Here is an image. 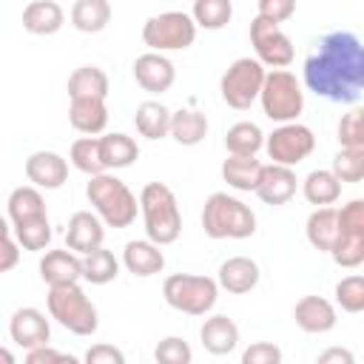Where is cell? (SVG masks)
I'll use <instances>...</instances> for the list:
<instances>
[{
    "mask_svg": "<svg viewBox=\"0 0 364 364\" xmlns=\"http://www.w3.org/2000/svg\"><path fill=\"white\" fill-rule=\"evenodd\" d=\"M262 80H264V65L253 57H239L222 74V82H219L222 100L236 111H247L259 100Z\"/></svg>",
    "mask_w": 364,
    "mask_h": 364,
    "instance_id": "cell-9",
    "label": "cell"
},
{
    "mask_svg": "<svg viewBox=\"0 0 364 364\" xmlns=\"http://www.w3.org/2000/svg\"><path fill=\"white\" fill-rule=\"evenodd\" d=\"M14 236H17V245L23 250H46L48 242H51V225H48V216H34V219H26V222H17L14 225Z\"/></svg>",
    "mask_w": 364,
    "mask_h": 364,
    "instance_id": "cell-36",
    "label": "cell"
},
{
    "mask_svg": "<svg viewBox=\"0 0 364 364\" xmlns=\"http://www.w3.org/2000/svg\"><path fill=\"white\" fill-rule=\"evenodd\" d=\"M196 40V23L185 11H162L145 20L142 26V43L151 51H182L193 46Z\"/></svg>",
    "mask_w": 364,
    "mask_h": 364,
    "instance_id": "cell-8",
    "label": "cell"
},
{
    "mask_svg": "<svg viewBox=\"0 0 364 364\" xmlns=\"http://www.w3.org/2000/svg\"><path fill=\"white\" fill-rule=\"evenodd\" d=\"M154 358H156V364H191L193 353H191V347H188L185 338L168 336V338H162V341L156 344Z\"/></svg>",
    "mask_w": 364,
    "mask_h": 364,
    "instance_id": "cell-42",
    "label": "cell"
},
{
    "mask_svg": "<svg viewBox=\"0 0 364 364\" xmlns=\"http://www.w3.org/2000/svg\"><path fill=\"white\" fill-rule=\"evenodd\" d=\"M202 228L210 239H247L256 233V213L236 196L216 191L205 199Z\"/></svg>",
    "mask_w": 364,
    "mask_h": 364,
    "instance_id": "cell-4",
    "label": "cell"
},
{
    "mask_svg": "<svg viewBox=\"0 0 364 364\" xmlns=\"http://www.w3.org/2000/svg\"><path fill=\"white\" fill-rule=\"evenodd\" d=\"M364 111L361 108H350L341 119H338V142L341 148H364Z\"/></svg>",
    "mask_w": 364,
    "mask_h": 364,
    "instance_id": "cell-41",
    "label": "cell"
},
{
    "mask_svg": "<svg viewBox=\"0 0 364 364\" xmlns=\"http://www.w3.org/2000/svg\"><path fill=\"white\" fill-rule=\"evenodd\" d=\"M26 176H28V182L34 188L57 191L68 179V162L54 151H34L26 159Z\"/></svg>",
    "mask_w": 364,
    "mask_h": 364,
    "instance_id": "cell-15",
    "label": "cell"
},
{
    "mask_svg": "<svg viewBox=\"0 0 364 364\" xmlns=\"http://www.w3.org/2000/svg\"><path fill=\"white\" fill-rule=\"evenodd\" d=\"M9 333H11V341L17 347L31 350V347L48 344L51 324H48L46 313H40L37 307H20V310H14V316L9 321Z\"/></svg>",
    "mask_w": 364,
    "mask_h": 364,
    "instance_id": "cell-13",
    "label": "cell"
},
{
    "mask_svg": "<svg viewBox=\"0 0 364 364\" xmlns=\"http://www.w3.org/2000/svg\"><path fill=\"white\" fill-rule=\"evenodd\" d=\"M330 256L338 267H347V270L358 267L364 262V233H336Z\"/></svg>",
    "mask_w": 364,
    "mask_h": 364,
    "instance_id": "cell-38",
    "label": "cell"
},
{
    "mask_svg": "<svg viewBox=\"0 0 364 364\" xmlns=\"http://www.w3.org/2000/svg\"><path fill=\"white\" fill-rule=\"evenodd\" d=\"M134 125L145 139H162V136H168V128H171V111L162 102L145 100L136 105Z\"/></svg>",
    "mask_w": 364,
    "mask_h": 364,
    "instance_id": "cell-29",
    "label": "cell"
},
{
    "mask_svg": "<svg viewBox=\"0 0 364 364\" xmlns=\"http://www.w3.org/2000/svg\"><path fill=\"white\" fill-rule=\"evenodd\" d=\"M17 262H20V245H17V242H11L9 236H6V239H0V273L11 270Z\"/></svg>",
    "mask_w": 364,
    "mask_h": 364,
    "instance_id": "cell-48",
    "label": "cell"
},
{
    "mask_svg": "<svg viewBox=\"0 0 364 364\" xmlns=\"http://www.w3.org/2000/svg\"><path fill=\"white\" fill-rule=\"evenodd\" d=\"M336 301L347 313H361L364 310V276H358V273L344 276L336 284Z\"/></svg>",
    "mask_w": 364,
    "mask_h": 364,
    "instance_id": "cell-40",
    "label": "cell"
},
{
    "mask_svg": "<svg viewBox=\"0 0 364 364\" xmlns=\"http://www.w3.org/2000/svg\"><path fill=\"white\" fill-rule=\"evenodd\" d=\"M259 3V17L270 23H284L296 14V0H256Z\"/></svg>",
    "mask_w": 364,
    "mask_h": 364,
    "instance_id": "cell-45",
    "label": "cell"
},
{
    "mask_svg": "<svg viewBox=\"0 0 364 364\" xmlns=\"http://www.w3.org/2000/svg\"><path fill=\"white\" fill-rule=\"evenodd\" d=\"M293 318L304 333H330L336 327V307L321 296H304L293 307Z\"/></svg>",
    "mask_w": 364,
    "mask_h": 364,
    "instance_id": "cell-19",
    "label": "cell"
},
{
    "mask_svg": "<svg viewBox=\"0 0 364 364\" xmlns=\"http://www.w3.org/2000/svg\"><path fill=\"white\" fill-rule=\"evenodd\" d=\"M119 276V262L111 250H105L102 245L88 250L82 256V279L91 282V284H108Z\"/></svg>",
    "mask_w": 364,
    "mask_h": 364,
    "instance_id": "cell-33",
    "label": "cell"
},
{
    "mask_svg": "<svg viewBox=\"0 0 364 364\" xmlns=\"http://www.w3.org/2000/svg\"><path fill=\"white\" fill-rule=\"evenodd\" d=\"M68 122L85 136H97L108 125V108L100 97H74L68 105Z\"/></svg>",
    "mask_w": 364,
    "mask_h": 364,
    "instance_id": "cell-18",
    "label": "cell"
},
{
    "mask_svg": "<svg viewBox=\"0 0 364 364\" xmlns=\"http://www.w3.org/2000/svg\"><path fill=\"white\" fill-rule=\"evenodd\" d=\"M318 364H353V353L341 350V347H333V350H324L318 355Z\"/></svg>",
    "mask_w": 364,
    "mask_h": 364,
    "instance_id": "cell-49",
    "label": "cell"
},
{
    "mask_svg": "<svg viewBox=\"0 0 364 364\" xmlns=\"http://www.w3.org/2000/svg\"><path fill=\"white\" fill-rule=\"evenodd\" d=\"M301 193H304V199H307L310 205H316V208L333 205V202H338V196H341V182L336 179L333 171L318 168V171H310V173L304 176Z\"/></svg>",
    "mask_w": 364,
    "mask_h": 364,
    "instance_id": "cell-28",
    "label": "cell"
},
{
    "mask_svg": "<svg viewBox=\"0 0 364 364\" xmlns=\"http://www.w3.org/2000/svg\"><path fill=\"white\" fill-rule=\"evenodd\" d=\"M139 210L145 222V233L154 245H173L182 233V213L176 196L162 182H148L139 193Z\"/></svg>",
    "mask_w": 364,
    "mask_h": 364,
    "instance_id": "cell-2",
    "label": "cell"
},
{
    "mask_svg": "<svg viewBox=\"0 0 364 364\" xmlns=\"http://www.w3.org/2000/svg\"><path fill=\"white\" fill-rule=\"evenodd\" d=\"M264 148H267L270 162L293 168V165H299L301 159H307V156L313 154L316 136H313V131H310L307 125H301V122L293 119V122H282V125L264 139Z\"/></svg>",
    "mask_w": 364,
    "mask_h": 364,
    "instance_id": "cell-10",
    "label": "cell"
},
{
    "mask_svg": "<svg viewBox=\"0 0 364 364\" xmlns=\"http://www.w3.org/2000/svg\"><path fill=\"white\" fill-rule=\"evenodd\" d=\"M102 219L91 210H77L71 219H68V228H65V247L85 256L88 250L100 247L102 245Z\"/></svg>",
    "mask_w": 364,
    "mask_h": 364,
    "instance_id": "cell-17",
    "label": "cell"
},
{
    "mask_svg": "<svg viewBox=\"0 0 364 364\" xmlns=\"http://www.w3.org/2000/svg\"><path fill=\"white\" fill-rule=\"evenodd\" d=\"M262 145H264L262 128L247 119L230 125L225 134V148H228V154H236V156H256Z\"/></svg>",
    "mask_w": 364,
    "mask_h": 364,
    "instance_id": "cell-32",
    "label": "cell"
},
{
    "mask_svg": "<svg viewBox=\"0 0 364 364\" xmlns=\"http://www.w3.org/2000/svg\"><path fill=\"white\" fill-rule=\"evenodd\" d=\"M111 23L108 0H77L71 6V26L82 34H97Z\"/></svg>",
    "mask_w": 364,
    "mask_h": 364,
    "instance_id": "cell-27",
    "label": "cell"
},
{
    "mask_svg": "<svg viewBox=\"0 0 364 364\" xmlns=\"http://www.w3.org/2000/svg\"><path fill=\"white\" fill-rule=\"evenodd\" d=\"M304 233H307V242H310L318 253H330V247H333V242H336V233H338L336 208H330V205L316 208V210L307 216Z\"/></svg>",
    "mask_w": 364,
    "mask_h": 364,
    "instance_id": "cell-25",
    "label": "cell"
},
{
    "mask_svg": "<svg viewBox=\"0 0 364 364\" xmlns=\"http://www.w3.org/2000/svg\"><path fill=\"white\" fill-rule=\"evenodd\" d=\"M330 171L336 173V179L341 185L344 182H350V185L361 182L364 179V148H341L333 156V168Z\"/></svg>",
    "mask_w": 364,
    "mask_h": 364,
    "instance_id": "cell-39",
    "label": "cell"
},
{
    "mask_svg": "<svg viewBox=\"0 0 364 364\" xmlns=\"http://www.w3.org/2000/svg\"><path fill=\"white\" fill-rule=\"evenodd\" d=\"M139 156V145L134 136L128 134H105L100 136V159L105 165V171H117V168H128L134 165Z\"/></svg>",
    "mask_w": 364,
    "mask_h": 364,
    "instance_id": "cell-24",
    "label": "cell"
},
{
    "mask_svg": "<svg viewBox=\"0 0 364 364\" xmlns=\"http://www.w3.org/2000/svg\"><path fill=\"white\" fill-rule=\"evenodd\" d=\"M74 364V358L68 353H60L48 344H40V347H31L26 350V364Z\"/></svg>",
    "mask_w": 364,
    "mask_h": 364,
    "instance_id": "cell-46",
    "label": "cell"
},
{
    "mask_svg": "<svg viewBox=\"0 0 364 364\" xmlns=\"http://www.w3.org/2000/svg\"><path fill=\"white\" fill-rule=\"evenodd\" d=\"M134 80L148 94H165L176 80V68L162 51H148L134 60Z\"/></svg>",
    "mask_w": 364,
    "mask_h": 364,
    "instance_id": "cell-12",
    "label": "cell"
},
{
    "mask_svg": "<svg viewBox=\"0 0 364 364\" xmlns=\"http://www.w3.org/2000/svg\"><path fill=\"white\" fill-rule=\"evenodd\" d=\"M68 159H71V165L77 171H82L88 176L105 171V165L100 159V136H80V139H74V145L68 151Z\"/></svg>",
    "mask_w": 364,
    "mask_h": 364,
    "instance_id": "cell-37",
    "label": "cell"
},
{
    "mask_svg": "<svg viewBox=\"0 0 364 364\" xmlns=\"http://www.w3.org/2000/svg\"><path fill=\"white\" fill-rule=\"evenodd\" d=\"M262 173V162L256 156H236L230 154L222 162V179L233 188V191H253Z\"/></svg>",
    "mask_w": 364,
    "mask_h": 364,
    "instance_id": "cell-30",
    "label": "cell"
},
{
    "mask_svg": "<svg viewBox=\"0 0 364 364\" xmlns=\"http://www.w3.org/2000/svg\"><path fill=\"white\" fill-rule=\"evenodd\" d=\"M259 100H262V111L267 119L273 122H293L299 119L301 108H304V91H301V82L296 80L293 71L287 68H273V71H264V80H262V91H259Z\"/></svg>",
    "mask_w": 364,
    "mask_h": 364,
    "instance_id": "cell-6",
    "label": "cell"
},
{
    "mask_svg": "<svg viewBox=\"0 0 364 364\" xmlns=\"http://www.w3.org/2000/svg\"><path fill=\"white\" fill-rule=\"evenodd\" d=\"M219 287H225L228 293H250L259 284V264L247 256H230L228 262L219 264Z\"/></svg>",
    "mask_w": 364,
    "mask_h": 364,
    "instance_id": "cell-21",
    "label": "cell"
},
{
    "mask_svg": "<svg viewBox=\"0 0 364 364\" xmlns=\"http://www.w3.org/2000/svg\"><path fill=\"white\" fill-rule=\"evenodd\" d=\"M46 304H48V316L74 336H94L100 327L97 307L91 304V299L80 284L48 287Z\"/></svg>",
    "mask_w": 364,
    "mask_h": 364,
    "instance_id": "cell-5",
    "label": "cell"
},
{
    "mask_svg": "<svg viewBox=\"0 0 364 364\" xmlns=\"http://www.w3.org/2000/svg\"><path fill=\"white\" fill-rule=\"evenodd\" d=\"M0 364H14V355L6 347H0Z\"/></svg>",
    "mask_w": 364,
    "mask_h": 364,
    "instance_id": "cell-50",
    "label": "cell"
},
{
    "mask_svg": "<svg viewBox=\"0 0 364 364\" xmlns=\"http://www.w3.org/2000/svg\"><path fill=\"white\" fill-rule=\"evenodd\" d=\"M40 279L48 287H65L77 284L82 279V259L74 250H48L40 259Z\"/></svg>",
    "mask_w": 364,
    "mask_h": 364,
    "instance_id": "cell-16",
    "label": "cell"
},
{
    "mask_svg": "<svg viewBox=\"0 0 364 364\" xmlns=\"http://www.w3.org/2000/svg\"><path fill=\"white\" fill-rule=\"evenodd\" d=\"M282 350L270 341H256L242 353V364H279Z\"/></svg>",
    "mask_w": 364,
    "mask_h": 364,
    "instance_id": "cell-44",
    "label": "cell"
},
{
    "mask_svg": "<svg viewBox=\"0 0 364 364\" xmlns=\"http://www.w3.org/2000/svg\"><path fill=\"white\" fill-rule=\"evenodd\" d=\"M46 213V199L40 193V188L34 185H20L11 191L9 196V216L11 222H26V219H34V216H43Z\"/></svg>",
    "mask_w": 364,
    "mask_h": 364,
    "instance_id": "cell-34",
    "label": "cell"
},
{
    "mask_svg": "<svg viewBox=\"0 0 364 364\" xmlns=\"http://www.w3.org/2000/svg\"><path fill=\"white\" fill-rule=\"evenodd\" d=\"M199 338H202V347L208 353L228 355L239 344V327L228 316H210V318H205V324L199 330Z\"/></svg>",
    "mask_w": 364,
    "mask_h": 364,
    "instance_id": "cell-23",
    "label": "cell"
},
{
    "mask_svg": "<svg viewBox=\"0 0 364 364\" xmlns=\"http://www.w3.org/2000/svg\"><path fill=\"white\" fill-rule=\"evenodd\" d=\"M336 222L338 233H364V202L350 199L347 205H341V210H336Z\"/></svg>",
    "mask_w": 364,
    "mask_h": 364,
    "instance_id": "cell-43",
    "label": "cell"
},
{
    "mask_svg": "<svg viewBox=\"0 0 364 364\" xmlns=\"http://www.w3.org/2000/svg\"><path fill=\"white\" fill-rule=\"evenodd\" d=\"M85 196H88V202L94 205V210H97V216L108 225V228H117V230H122V228H128V225H134V219H136V196L131 193V188L122 182V179H117V176H111V173H94L91 176V182L85 185Z\"/></svg>",
    "mask_w": 364,
    "mask_h": 364,
    "instance_id": "cell-3",
    "label": "cell"
},
{
    "mask_svg": "<svg viewBox=\"0 0 364 364\" xmlns=\"http://www.w3.org/2000/svg\"><path fill=\"white\" fill-rule=\"evenodd\" d=\"M68 97H108V74L97 65H80L68 77Z\"/></svg>",
    "mask_w": 364,
    "mask_h": 364,
    "instance_id": "cell-31",
    "label": "cell"
},
{
    "mask_svg": "<svg viewBox=\"0 0 364 364\" xmlns=\"http://www.w3.org/2000/svg\"><path fill=\"white\" fill-rule=\"evenodd\" d=\"M253 193L264 202V205H284L296 196V173L287 165H262L259 182L253 188Z\"/></svg>",
    "mask_w": 364,
    "mask_h": 364,
    "instance_id": "cell-14",
    "label": "cell"
},
{
    "mask_svg": "<svg viewBox=\"0 0 364 364\" xmlns=\"http://www.w3.org/2000/svg\"><path fill=\"white\" fill-rule=\"evenodd\" d=\"M165 301L188 316H205L219 296V284L210 276H193V273H173L162 282Z\"/></svg>",
    "mask_w": 364,
    "mask_h": 364,
    "instance_id": "cell-7",
    "label": "cell"
},
{
    "mask_svg": "<svg viewBox=\"0 0 364 364\" xmlns=\"http://www.w3.org/2000/svg\"><path fill=\"white\" fill-rule=\"evenodd\" d=\"M122 264L128 267V273L139 276V279H148V276H156L162 273L165 267V253L159 250V245H154L151 239H134L125 245L122 250Z\"/></svg>",
    "mask_w": 364,
    "mask_h": 364,
    "instance_id": "cell-20",
    "label": "cell"
},
{
    "mask_svg": "<svg viewBox=\"0 0 364 364\" xmlns=\"http://www.w3.org/2000/svg\"><path fill=\"white\" fill-rule=\"evenodd\" d=\"M250 43H253L256 60L262 65H270V68H287L293 63V57H296L293 43L279 28V23H270V20L259 17V14L250 23Z\"/></svg>",
    "mask_w": 364,
    "mask_h": 364,
    "instance_id": "cell-11",
    "label": "cell"
},
{
    "mask_svg": "<svg viewBox=\"0 0 364 364\" xmlns=\"http://www.w3.org/2000/svg\"><path fill=\"white\" fill-rule=\"evenodd\" d=\"M63 23H65L63 6L54 3V0H31L23 9V28L28 34H37V37L57 34L63 28Z\"/></svg>",
    "mask_w": 364,
    "mask_h": 364,
    "instance_id": "cell-22",
    "label": "cell"
},
{
    "mask_svg": "<svg viewBox=\"0 0 364 364\" xmlns=\"http://www.w3.org/2000/svg\"><path fill=\"white\" fill-rule=\"evenodd\" d=\"M85 361L88 364H125V355L111 344H94L85 353Z\"/></svg>",
    "mask_w": 364,
    "mask_h": 364,
    "instance_id": "cell-47",
    "label": "cell"
},
{
    "mask_svg": "<svg viewBox=\"0 0 364 364\" xmlns=\"http://www.w3.org/2000/svg\"><path fill=\"white\" fill-rule=\"evenodd\" d=\"M168 134L179 145H199L208 136V117L193 108H179L171 114V128Z\"/></svg>",
    "mask_w": 364,
    "mask_h": 364,
    "instance_id": "cell-26",
    "label": "cell"
},
{
    "mask_svg": "<svg viewBox=\"0 0 364 364\" xmlns=\"http://www.w3.org/2000/svg\"><path fill=\"white\" fill-rule=\"evenodd\" d=\"M304 85L341 105H353L364 88V46L353 31L321 37L318 48L304 60Z\"/></svg>",
    "mask_w": 364,
    "mask_h": 364,
    "instance_id": "cell-1",
    "label": "cell"
},
{
    "mask_svg": "<svg viewBox=\"0 0 364 364\" xmlns=\"http://www.w3.org/2000/svg\"><path fill=\"white\" fill-rule=\"evenodd\" d=\"M193 23L208 28V31H219L230 23L233 17V3L230 0H193V11H191Z\"/></svg>",
    "mask_w": 364,
    "mask_h": 364,
    "instance_id": "cell-35",
    "label": "cell"
},
{
    "mask_svg": "<svg viewBox=\"0 0 364 364\" xmlns=\"http://www.w3.org/2000/svg\"><path fill=\"white\" fill-rule=\"evenodd\" d=\"M6 236H9V222L0 216V239H6Z\"/></svg>",
    "mask_w": 364,
    "mask_h": 364,
    "instance_id": "cell-51",
    "label": "cell"
}]
</instances>
